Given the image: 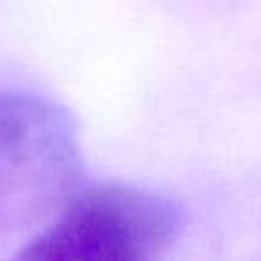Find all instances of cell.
Segmentation results:
<instances>
[{
	"mask_svg": "<svg viewBox=\"0 0 261 261\" xmlns=\"http://www.w3.org/2000/svg\"><path fill=\"white\" fill-rule=\"evenodd\" d=\"M78 128L64 108L0 92V231H21L62 211L78 193Z\"/></svg>",
	"mask_w": 261,
	"mask_h": 261,
	"instance_id": "1",
	"label": "cell"
},
{
	"mask_svg": "<svg viewBox=\"0 0 261 261\" xmlns=\"http://www.w3.org/2000/svg\"><path fill=\"white\" fill-rule=\"evenodd\" d=\"M179 229L181 211L170 199L133 186H94L12 261H161Z\"/></svg>",
	"mask_w": 261,
	"mask_h": 261,
	"instance_id": "2",
	"label": "cell"
}]
</instances>
